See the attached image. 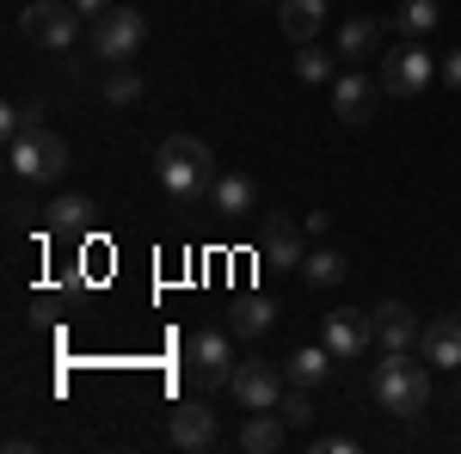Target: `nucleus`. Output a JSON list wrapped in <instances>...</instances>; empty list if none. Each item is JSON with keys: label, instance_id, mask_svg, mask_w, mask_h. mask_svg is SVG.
<instances>
[{"label": "nucleus", "instance_id": "f257e3e1", "mask_svg": "<svg viewBox=\"0 0 461 454\" xmlns=\"http://www.w3.org/2000/svg\"><path fill=\"white\" fill-rule=\"evenodd\" d=\"M154 178H160V191L173 197V203H197V197H210L215 191V154L210 141L197 136H167L154 147Z\"/></svg>", "mask_w": 461, "mask_h": 454}, {"label": "nucleus", "instance_id": "f03ea898", "mask_svg": "<svg viewBox=\"0 0 461 454\" xmlns=\"http://www.w3.org/2000/svg\"><path fill=\"white\" fill-rule=\"evenodd\" d=\"M375 399H382V412H388V418H419V412L430 405L425 362H412L406 350H388V356L375 362Z\"/></svg>", "mask_w": 461, "mask_h": 454}, {"label": "nucleus", "instance_id": "7ed1b4c3", "mask_svg": "<svg viewBox=\"0 0 461 454\" xmlns=\"http://www.w3.org/2000/svg\"><path fill=\"white\" fill-rule=\"evenodd\" d=\"M6 166L25 178V184H56V178L68 173V141L56 136V129H32L25 141L6 147Z\"/></svg>", "mask_w": 461, "mask_h": 454}, {"label": "nucleus", "instance_id": "20e7f679", "mask_svg": "<svg viewBox=\"0 0 461 454\" xmlns=\"http://www.w3.org/2000/svg\"><path fill=\"white\" fill-rule=\"evenodd\" d=\"M185 362H191V381L197 387H228V375H234V332H221V325L191 332Z\"/></svg>", "mask_w": 461, "mask_h": 454}, {"label": "nucleus", "instance_id": "39448f33", "mask_svg": "<svg viewBox=\"0 0 461 454\" xmlns=\"http://www.w3.org/2000/svg\"><path fill=\"white\" fill-rule=\"evenodd\" d=\"M142 37H148V19H142V13H130V6L99 13V25H93V56L117 68V62H130V56L142 49Z\"/></svg>", "mask_w": 461, "mask_h": 454}, {"label": "nucleus", "instance_id": "423d86ee", "mask_svg": "<svg viewBox=\"0 0 461 454\" xmlns=\"http://www.w3.org/2000/svg\"><path fill=\"white\" fill-rule=\"evenodd\" d=\"M25 37L37 49H68L80 37V6L74 0H37V6H25Z\"/></svg>", "mask_w": 461, "mask_h": 454}, {"label": "nucleus", "instance_id": "0eeeda50", "mask_svg": "<svg viewBox=\"0 0 461 454\" xmlns=\"http://www.w3.org/2000/svg\"><path fill=\"white\" fill-rule=\"evenodd\" d=\"M320 344L332 350L339 362H357L363 350L375 344V314H363V307H339V314H326V325H320Z\"/></svg>", "mask_w": 461, "mask_h": 454}, {"label": "nucleus", "instance_id": "6e6552de", "mask_svg": "<svg viewBox=\"0 0 461 454\" xmlns=\"http://www.w3.org/2000/svg\"><path fill=\"white\" fill-rule=\"evenodd\" d=\"M228 387H234V405H247V412H277V399L289 393V381L271 362H234Z\"/></svg>", "mask_w": 461, "mask_h": 454}, {"label": "nucleus", "instance_id": "1a4fd4ad", "mask_svg": "<svg viewBox=\"0 0 461 454\" xmlns=\"http://www.w3.org/2000/svg\"><path fill=\"white\" fill-rule=\"evenodd\" d=\"M430 74L437 68H430L425 49H419V43H400L388 62H382V93H388V99H419L430 86Z\"/></svg>", "mask_w": 461, "mask_h": 454}, {"label": "nucleus", "instance_id": "9d476101", "mask_svg": "<svg viewBox=\"0 0 461 454\" xmlns=\"http://www.w3.org/2000/svg\"><path fill=\"white\" fill-rule=\"evenodd\" d=\"M375 105H382V80H369V74H339V80H332V117H339V123H369V117H375Z\"/></svg>", "mask_w": 461, "mask_h": 454}, {"label": "nucleus", "instance_id": "9b49d317", "mask_svg": "<svg viewBox=\"0 0 461 454\" xmlns=\"http://www.w3.org/2000/svg\"><path fill=\"white\" fill-rule=\"evenodd\" d=\"M167 436H173V449H215L221 442V423H215V412L203 405V399H191V405H178L173 423H167Z\"/></svg>", "mask_w": 461, "mask_h": 454}, {"label": "nucleus", "instance_id": "f8f14e48", "mask_svg": "<svg viewBox=\"0 0 461 454\" xmlns=\"http://www.w3.org/2000/svg\"><path fill=\"white\" fill-rule=\"evenodd\" d=\"M419 344H425L430 369H461V307H449L443 319H430L425 332H419Z\"/></svg>", "mask_w": 461, "mask_h": 454}, {"label": "nucleus", "instance_id": "ddd939ff", "mask_svg": "<svg viewBox=\"0 0 461 454\" xmlns=\"http://www.w3.org/2000/svg\"><path fill=\"white\" fill-rule=\"evenodd\" d=\"M302 234H308V227L271 221L265 240H258V264H265V271H302V258H308V252H302Z\"/></svg>", "mask_w": 461, "mask_h": 454}, {"label": "nucleus", "instance_id": "4468645a", "mask_svg": "<svg viewBox=\"0 0 461 454\" xmlns=\"http://www.w3.org/2000/svg\"><path fill=\"white\" fill-rule=\"evenodd\" d=\"M419 332H425V325H419V314H412L406 301H382V307H375V344L382 350H412Z\"/></svg>", "mask_w": 461, "mask_h": 454}, {"label": "nucleus", "instance_id": "2eb2a0df", "mask_svg": "<svg viewBox=\"0 0 461 454\" xmlns=\"http://www.w3.org/2000/svg\"><path fill=\"white\" fill-rule=\"evenodd\" d=\"M277 25L289 43H314L326 25V0H277Z\"/></svg>", "mask_w": 461, "mask_h": 454}, {"label": "nucleus", "instance_id": "dca6fc26", "mask_svg": "<svg viewBox=\"0 0 461 454\" xmlns=\"http://www.w3.org/2000/svg\"><path fill=\"white\" fill-rule=\"evenodd\" d=\"M332 362H339V356H332L326 344H302V350L284 356V381L289 387H320L326 375H332Z\"/></svg>", "mask_w": 461, "mask_h": 454}, {"label": "nucleus", "instance_id": "f3484780", "mask_svg": "<svg viewBox=\"0 0 461 454\" xmlns=\"http://www.w3.org/2000/svg\"><path fill=\"white\" fill-rule=\"evenodd\" d=\"M375 43H382V19H369V13H357V19L339 25V56H345L351 68H363V62L375 56Z\"/></svg>", "mask_w": 461, "mask_h": 454}, {"label": "nucleus", "instance_id": "a211bd4d", "mask_svg": "<svg viewBox=\"0 0 461 454\" xmlns=\"http://www.w3.org/2000/svg\"><path fill=\"white\" fill-rule=\"evenodd\" d=\"M284 442H289L284 412H252V418L240 423V449H247V454H277Z\"/></svg>", "mask_w": 461, "mask_h": 454}, {"label": "nucleus", "instance_id": "6ab92c4d", "mask_svg": "<svg viewBox=\"0 0 461 454\" xmlns=\"http://www.w3.org/2000/svg\"><path fill=\"white\" fill-rule=\"evenodd\" d=\"M210 203H215V215H252L258 184H252L247 173H221V178H215V191H210Z\"/></svg>", "mask_w": 461, "mask_h": 454}, {"label": "nucleus", "instance_id": "aec40b11", "mask_svg": "<svg viewBox=\"0 0 461 454\" xmlns=\"http://www.w3.org/2000/svg\"><path fill=\"white\" fill-rule=\"evenodd\" d=\"M345 271H351V264H345V258H339L332 245L302 258V282H308V289H339V282H345Z\"/></svg>", "mask_w": 461, "mask_h": 454}, {"label": "nucleus", "instance_id": "412c9836", "mask_svg": "<svg viewBox=\"0 0 461 454\" xmlns=\"http://www.w3.org/2000/svg\"><path fill=\"white\" fill-rule=\"evenodd\" d=\"M271 314H277V307H271L265 295H240V301H234V338H265V332H271Z\"/></svg>", "mask_w": 461, "mask_h": 454}, {"label": "nucleus", "instance_id": "4be33fe9", "mask_svg": "<svg viewBox=\"0 0 461 454\" xmlns=\"http://www.w3.org/2000/svg\"><path fill=\"white\" fill-rule=\"evenodd\" d=\"M50 234H86V221H93V203L86 197H56L50 203Z\"/></svg>", "mask_w": 461, "mask_h": 454}, {"label": "nucleus", "instance_id": "5701e85b", "mask_svg": "<svg viewBox=\"0 0 461 454\" xmlns=\"http://www.w3.org/2000/svg\"><path fill=\"white\" fill-rule=\"evenodd\" d=\"M32 129H43V105H6V117H0V136H6V147H13V141H25Z\"/></svg>", "mask_w": 461, "mask_h": 454}, {"label": "nucleus", "instance_id": "b1692460", "mask_svg": "<svg viewBox=\"0 0 461 454\" xmlns=\"http://www.w3.org/2000/svg\"><path fill=\"white\" fill-rule=\"evenodd\" d=\"M142 99V74L136 68H111L105 74V105H136Z\"/></svg>", "mask_w": 461, "mask_h": 454}, {"label": "nucleus", "instance_id": "393cba45", "mask_svg": "<svg viewBox=\"0 0 461 454\" xmlns=\"http://www.w3.org/2000/svg\"><path fill=\"white\" fill-rule=\"evenodd\" d=\"M295 80H308V86L332 80V56H326V49H314V43H302V49H295Z\"/></svg>", "mask_w": 461, "mask_h": 454}, {"label": "nucleus", "instance_id": "a878e982", "mask_svg": "<svg viewBox=\"0 0 461 454\" xmlns=\"http://www.w3.org/2000/svg\"><path fill=\"white\" fill-rule=\"evenodd\" d=\"M400 31L406 37L437 31V0H406V6H400Z\"/></svg>", "mask_w": 461, "mask_h": 454}, {"label": "nucleus", "instance_id": "bb28decb", "mask_svg": "<svg viewBox=\"0 0 461 454\" xmlns=\"http://www.w3.org/2000/svg\"><path fill=\"white\" fill-rule=\"evenodd\" d=\"M277 412H284L289 430H308V423H314V399H308V387H289L284 399H277Z\"/></svg>", "mask_w": 461, "mask_h": 454}, {"label": "nucleus", "instance_id": "cd10ccee", "mask_svg": "<svg viewBox=\"0 0 461 454\" xmlns=\"http://www.w3.org/2000/svg\"><path fill=\"white\" fill-rule=\"evenodd\" d=\"M320 454H357V436H320Z\"/></svg>", "mask_w": 461, "mask_h": 454}, {"label": "nucleus", "instance_id": "c85d7f7f", "mask_svg": "<svg viewBox=\"0 0 461 454\" xmlns=\"http://www.w3.org/2000/svg\"><path fill=\"white\" fill-rule=\"evenodd\" d=\"M437 74H443V80H449V86L461 93V49H449V56H443V68H437Z\"/></svg>", "mask_w": 461, "mask_h": 454}, {"label": "nucleus", "instance_id": "c756f323", "mask_svg": "<svg viewBox=\"0 0 461 454\" xmlns=\"http://www.w3.org/2000/svg\"><path fill=\"white\" fill-rule=\"evenodd\" d=\"M80 6V19H99V13H111V0H74Z\"/></svg>", "mask_w": 461, "mask_h": 454}, {"label": "nucleus", "instance_id": "7c9ffc66", "mask_svg": "<svg viewBox=\"0 0 461 454\" xmlns=\"http://www.w3.org/2000/svg\"><path fill=\"white\" fill-rule=\"evenodd\" d=\"M456 405H461V381H456Z\"/></svg>", "mask_w": 461, "mask_h": 454}]
</instances>
